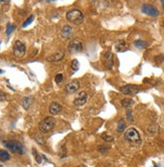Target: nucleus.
<instances>
[{"label": "nucleus", "instance_id": "f257e3e1", "mask_svg": "<svg viewBox=\"0 0 164 167\" xmlns=\"http://www.w3.org/2000/svg\"><path fill=\"white\" fill-rule=\"evenodd\" d=\"M124 138L133 146H139L142 142L139 132L135 128H128L124 133Z\"/></svg>", "mask_w": 164, "mask_h": 167}, {"label": "nucleus", "instance_id": "f03ea898", "mask_svg": "<svg viewBox=\"0 0 164 167\" xmlns=\"http://www.w3.org/2000/svg\"><path fill=\"white\" fill-rule=\"evenodd\" d=\"M66 17L70 22L73 23V24H75V25L81 24V23L84 21V14L82 13L81 10L75 9V8L71 9L70 11L67 12Z\"/></svg>", "mask_w": 164, "mask_h": 167}, {"label": "nucleus", "instance_id": "7ed1b4c3", "mask_svg": "<svg viewBox=\"0 0 164 167\" xmlns=\"http://www.w3.org/2000/svg\"><path fill=\"white\" fill-rule=\"evenodd\" d=\"M3 144L5 145L6 148L10 150L13 153L17 154V155H22L24 152L23 146H22L21 143H19L18 141L15 140H5L3 141Z\"/></svg>", "mask_w": 164, "mask_h": 167}, {"label": "nucleus", "instance_id": "20e7f679", "mask_svg": "<svg viewBox=\"0 0 164 167\" xmlns=\"http://www.w3.org/2000/svg\"><path fill=\"white\" fill-rule=\"evenodd\" d=\"M54 125H56V120L52 117H47L43 121H40L38 128L41 133L47 134V133H49L54 128Z\"/></svg>", "mask_w": 164, "mask_h": 167}, {"label": "nucleus", "instance_id": "39448f33", "mask_svg": "<svg viewBox=\"0 0 164 167\" xmlns=\"http://www.w3.org/2000/svg\"><path fill=\"white\" fill-rule=\"evenodd\" d=\"M141 11L144 14H147L149 16H152V17H157L159 15V10L155 7L154 5L150 3H144L141 6Z\"/></svg>", "mask_w": 164, "mask_h": 167}, {"label": "nucleus", "instance_id": "423d86ee", "mask_svg": "<svg viewBox=\"0 0 164 167\" xmlns=\"http://www.w3.org/2000/svg\"><path fill=\"white\" fill-rule=\"evenodd\" d=\"M26 52V46L22 41H16L13 45V54L16 58H22Z\"/></svg>", "mask_w": 164, "mask_h": 167}, {"label": "nucleus", "instance_id": "0eeeda50", "mask_svg": "<svg viewBox=\"0 0 164 167\" xmlns=\"http://www.w3.org/2000/svg\"><path fill=\"white\" fill-rule=\"evenodd\" d=\"M68 49L71 54H78V52H81L83 50V43L80 39H73L70 43H69Z\"/></svg>", "mask_w": 164, "mask_h": 167}, {"label": "nucleus", "instance_id": "6e6552de", "mask_svg": "<svg viewBox=\"0 0 164 167\" xmlns=\"http://www.w3.org/2000/svg\"><path fill=\"white\" fill-rule=\"evenodd\" d=\"M139 88L135 85H126L120 88V92L124 95H135L139 93Z\"/></svg>", "mask_w": 164, "mask_h": 167}, {"label": "nucleus", "instance_id": "1a4fd4ad", "mask_svg": "<svg viewBox=\"0 0 164 167\" xmlns=\"http://www.w3.org/2000/svg\"><path fill=\"white\" fill-rule=\"evenodd\" d=\"M80 88V83L78 80H73V81L69 82L68 84L65 86V92L67 94H73L75 93Z\"/></svg>", "mask_w": 164, "mask_h": 167}, {"label": "nucleus", "instance_id": "9d476101", "mask_svg": "<svg viewBox=\"0 0 164 167\" xmlns=\"http://www.w3.org/2000/svg\"><path fill=\"white\" fill-rule=\"evenodd\" d=\"M88 101V95L86 92H81L79 93V95H78V97L75 99V101H73V104L75 106H79V107H82V106H84L87 103Z\"/></svg>", "mask_w": 164, "mask_h": 167}, {"label": "nucleus", "instance_id": "9b49d317", "mask_svg": "<svg viewBox=\"0 0 164 167\" xmlns=\"http://www.w3.org/2000/svg\"><path fill=\"white\" fill-rule=\"evenodd\" d=\"M104 63L108 69H111L113 67V65H114V58H113V54L111 52H107L104 54Z\"/></svg>", "mask_w": 164, "mask_h": 167}, {"label": "nucleus", "instance_id": "f8f14e48", "mask_svg": "<svg viewBox=\"0 0 164 167\" xmlns=\"http://www.w3.org/2000/svg\"><path fill=\"white\" fill-rule=\"evenodd\" d=\"M62 111V106L56 102H52L49 106V113L52 115H58Z\"/></svg>", "mask_w": 164, "mask_h": 167}, {"label": "nucleus", "instance_id": "ddd939ff", "mask_svg": "<svg viewBox=\"0 0 164 167\" xmlns=\"http://www.w3.org/2000/svg\"><path fill=\"white\" fill-rule=\"evenodd\" d=\"M73 35V28L70 25H65L62 29V36L64 38H70Z\"/></svg>", "mask_w": 164, "mask_h": 167}, {"label": "nucleus", "instance_id": "4468645a", "mask_svg": "<svg viewBox=\"0 0 164 167\" xmlns=\"http://www.w3.org/2000/svg\"><path fill=\"white\" fill-rule=\"evenodd\" d=\"M64 56H65L64 52H58L56 54H52V56H48L47 60H49V62H60V60H62L64 58Z\"/></svg>", "mask_w": 164, "mask_h": 167}, {"label": "nucleus", "instance_id": "2eb2a0df", "mask_svg": "<svg viewBox=\"0 0 164 167\" xmlns=\"http://www.w3.org/2000/svg\"><path fill=\"white\" fill-rule=\"evenodd\" d=\"M32 101H33V99L31 98V97H24V98L22 99V106H23V108L25 110L29 109V107H30Z\"/></svg>", "mask_w": 164, "mask_h": 167}, {"label": "nucleus", "instance_id": "dca6fc26", "mask_svg": "<svg viewBox=\"0 0 164 167\" xmlns=\"http://www.w3.org/2000/svg\"><path fill=\"white\" fill-rule=\"evenodd\" d=\"M116 48L118 52H125V50H127L128 46L124 41H119L116 44Z\"/></svg>", "mask_w": 164, "mask_h": 167}, {"label": "nucleus", "instance_id": "f3484780", "mask_svg": "<svg viewBox=\"0 0 164 167\" xmlns=\"http://www.w3.org/2000/svg\"><path fill=\"white\" fill-rule=\"evenodd\" d=\"M9 159H10V154L8 153L7 151H5V150L0 149V160H1L2 162H4Z\"/></svg>", "mask_w": 164, "mask_h": 167}, {"label": "nucleus", "instance_id": "a211bd4d", "mask_svg": "<svg viewBox=\"0 0 164 167\" xmlns=\"http://www.w3.org/2000/svg\"><path fill=\"white\" fill-rule=\"evenodd\" d=\"M121 105L125 108H129V107H131V106L134 105V101L132 100V99H129V98L123 99V100L121 101Z\"/></svg>", "mask_w": 164, "mask_h": 167}, {"label": "nucleus", "instance_id": "6ab92c4d", "mask_svg": "<svg viewBox=\"0 0 164 167\" xmlns=\"http://www.w3.org/2000/svg\"><path fill=\"white\" fill-rule=\"evenodd\" d=\"M134 44H135L136 47L140 48V49H145V48L148 46V43L144 41H136L135 42H134Z\"/></svg>", "mask_w": 164, "mask_h": 167}, {"label": "nucleus", "instance_id": "aec40b11", "mask_svg": "<svg viewBox=\"0 0 164 167\" xmlns=\"http://www.w3.org/2000/svg\"><path fill=\"white\" fill-rule=\"evenodd\" d=\"M101 137H102L103 140L106 141V142H113V141H114V137H113L112 135H109L108 133H106V132L102 133Z\"/></svg>", "mask_w": 164, "mask_h": 167}, {"label": "nucleus", "instance_id": "412c9836", "mask_svg": "<svg viewBox=\"0 0 164 167\" xmlns=\"http://www.w3.org/2000/svg\"><path fill=\"white\" fill-rule=\"evenodd\" d=\"M126 129V124H125V122H124V120L123 119H121L119 122H118V127H117V131L119 133H122L124 130Z\"/></svg>", "mask_w": 164, "mask_h": 167}, {"label": "nucleus", "instance_id": "4be33fe9", "mask_svg": "<svg viewBox=\"0 0 164 167\" xmlns=\"http://www.w3.org/2000/svg\"><path fill=\"white\" fill-rule=\"evenodd\" d=\"M71 69L73 71H78L79 69V67H80V63L78 62V60H71Z\"/></svg>", "mask_w": 164, "mask_h": 167}, {"label": "nucleus", "instance_id": "5701e85b", "mask_svg": "<svg viewBox=\"0 0 164 167\" xmlns=\"http://www.w3.org/2000/svg\"><path fill=\"white\" fill-rule=\"evenodd\" d=\"M32 153H33V156H34L35 160H36V162L38 164H40L41 163V157H40V155L38 154V152L36 151L35 148H32Z\"/></svg>", "mask_w": 164, "mask_h": 167}, {"label": "nucleus", "instance_id": "b1692460", "mask_svg": "<svg viewBox=\"0 0 164 167\" xmlns=\"http://www.w3.org/2000/svg\"><path fill=\"white\" fill-rule=\"evenodd\" d=\"M33 19H34V16H33V15H30V16H29V17H27V19L25 20L24 22H23V24H22V26H23V27H26L27 25H28V24H30V23L32 22Z\"/></svg>", "mask_w": 164, "mask_h": 167}, {"label": "nucleus", "instance_id": "393cba45", "mask_svg": "<svg viewBox=\"0 0 164 167\" xmlns=\"http://www.w3.org/2000/svg\"><path fill=\"white\" fill-rule=\"evenodd\" d=\"M15 29V27L13 26L12 24H10V23H8L7 24V28H6V33H7V35H9L10 33L12 32V31Z\"/></svg>", "mask_w": 164, "mask_h": 167}, {"label": "nucleus", "instance_id": "a878e982", "mask_svg": "<svg viewBox=\"0 0 164 167\" xmlns=\"http://www.w3.org/2000/svg\"><path fill=\"white\" fill-rule=\"evenodd\" d=\"M54 80H56V82L58 84H60L62 82V80H64V76H62V74H58V75L56 76V78H54Z\"/></svg>", "mask_w": 164, "mask_h": 167}, {"label": "nucleus", "instance_id": "bb28decb", "mask_svg": "<svg viewBox=\"0 0 164 167\" xmlns=\"http://www.w3.org/2000/svg\"><path fill=\"white\" fill-rule=\"evenodd\" d=\"M35 140H36L37 142L39 143V144H43H43L45 143V139H43L41 136H39V135H37V136L35 137Z\"/></svg>", "mask_w": 164, "mask_h": 167}, {"label": "nucleus", "instance_id": "cd10ccee", "mask_svg": "<svg viewBox=\"0 0 164 167\" xmlns=\"http://www.w3.org/2000/svg\"><path fill=\"white\" fill-rule=\"evenodd\" d=\"M163 60H164V56H163V54H161V56H157L156 58H155V62L158 63H162Z\"/></svg>", "mask_w": 164, "mask_h": 167}, {"label": "nucleus", "instance_id": "c85d7f7f", "mask_svg": "<svg viewBox=\"0 0 164 167\" xmlns=\"http://www.w3.org/2000/svg\"><path fill=\"white\" fill-rule=\"evenodd\" d=\"M127 118H128V120H130V121H133V118H132V111L130 109H128L127 110Z\"/></svg>", "mask_w": 164, "mask_h": 167}, {"label": "nucleus", "instance_id": "c756f323", "mask_svg": "<svg viewBox=\"0 0 164 167\" xmlns=\"http://www.w3.org/2000/svg\"><path fill=\"white\" fill-rule=\"evenodd\" d=\"M5 99H6V95L4 94V93L0 92V101H2V100H5Z\"/></svg>", "mask_w": 164, "mask_h": 167}, {"label": "nucleus", "instance_id": "7c9ffc66", "mask_svg": "<svg viewBox=\"0 0 164 167\" xmlns=\"http://www.w3.org/2000/svg\"><path fill=\"white\" fill-rule=\"evenodd\" d=\"M78 167H88V166H86V165H84V164H81V165H79Z\"/></svg>", "mask_w": 164, "mask_h": 167}, {"label": "nucleus", "instance_id": "2f4dec72", "mask_svg": "<svg viewBox=\"0 0 164 167\" xmlns=\"http://www.w3.org/2000/svg\"><path fill=\"white\" fill-rule=\"evenodd\" d=\"M161 3H162V7H163V10H164V0L163 1H161Z\"/></svg>", "mask_w": 164, "mask_h": 167}, {"label": "nucleus", "instance_id": "473e14b6", "mask_svg": "<svg viewBox=\"0 0 164 167\" xmlns=\"http://www.w3.org/2000/svg\"><path fill=\"white\" fill-rule=\"evenodd\" d=\"M3 73V71H2V69H0V74H2Z\"/></svg>", "mask_w": 164, "mask_h": 167}, {"label": "nucleus", "instance_id": "72a5a7b5", "mask_svg": "<svg viewBox=\"0 0 164 167\" xmlns=\"http://www.w3.org/2000/svg\"><path fill=\"white\" fill-rule=\"evenodd\" d=\"M154 167H159V165H155Z\"/></svg>", "mask_w": 164, "mask_h": 167}, {"label": "nucleus", "instance_id": "f704fd0d", "mask_svg": "<svg viewBox=\"0 0 164 167\" xmlns=\"http://www.w3.org/2000/svg\"><path fill=\"white\" fill-rule=\"evenodd\" d=\"M0 167H3V166H2V165H0Z\"/></svg>", "mask_w": 164, "mask_h": 167}]
</instances>
